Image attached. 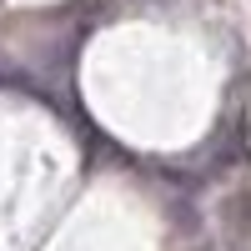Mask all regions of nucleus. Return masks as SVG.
I'll use <instances>...</instances> for the list:
<instances>
[{"label":"nucleus","instance_id":"obj_1","mask_svg":"<svg viewBox=\"0 0 251 251\" xmlns=\"http://www.w3.org/2000/svg\"><path fill=\"white\" fill-rule=\"evenodd\" d=\"M226 226H231V236H251V196L226 201Z\"/></svg>","mask_w":251,"mask_h":251}]
</instances>
